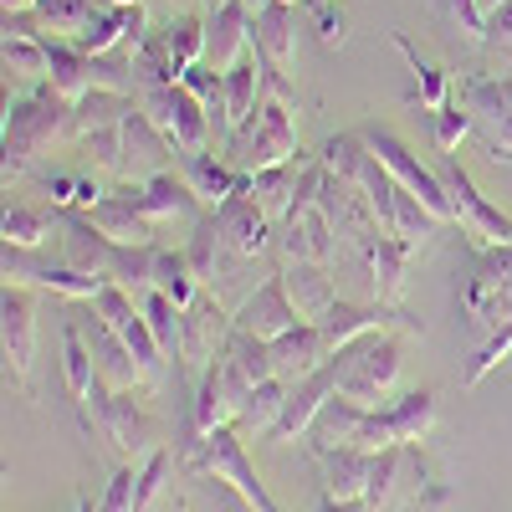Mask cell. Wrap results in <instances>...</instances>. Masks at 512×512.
<instances>
[{
    "instance_id": "obj_1",
    "label": "cell",
    "mask_w": 512,
    "mask_h": 512,
    "mask_svg": "<svg viewBox=\"0 0 512 512\" xmlns=\"http://www.w3.org/2000/svg\"><path fill=\"white\" fill-rule=\"evenodd\" d=\"M67 134H77V103H67L52 82L16 98V103H6V128H0V144H6V185L21 180L26 169Z\"/></svg>"
},
{
    "instance_id": "obj_2",
    "label": "cell",
    "mask_w": 512,
    "mask_h": 512,
    "mask_svg": "<svg viewBox=\"0 0 512 512\" xmlns=\"http://www.w3.org/2000/svg\"><path fill=\"white\" fill-rule=\"evenodd\" d=\"M333 369H338V395L364 405V410H379V405H390L395 395V384H400V338L390 328H379V333H364L354 338L349 349H338L333 354Z\"/></svg>"
},
{
    "instance_id": "obj_3",
    "label": "cell",
    "mask_w": 512,
    "mask_h": 512,
    "mask_svg": "<svg viewBox=\"0 0 512 512\" xmlns=\"http://www.w3.org/2000/svg\"><path fill=\"white\" fill-rule=\"evenodd\" d=\"M221 159L231 169H241V175H256V169H272V164L297 159V103L262 93V108H256L226 139Z\"/></svg>"
},
{
    "instance_id": "obj_4",
    "label": "cell",
    "mask_w": 512,
    "mask_h": 512,
    "mask_svg": "<svg viewBox=\"0 0 512 512\" xmlns=\"http://www.w3.org/2000/svg\"><path fill=\"white\" fill-rule=\"evenodd\" d=\"M185 466H190V472H200V477H210V482L231 487L251 512H282V507L272 502V492L262 487V477H256V466H251V456H246V446H241V436H236V425L210 431V436L185 456Z\"/></svg>"
},
{
    "instance_id": "obj_5",
    "label": "cell",
    "mask_w": 512,
    "mask_h": 512,
    "mask_svg": "<svg viewBox=\"0 0 512 512\" xmlns=\"http://www.w3.org/2000/svg\"><path fill=\"white\" fill-rule=\"evenodd\" d=\"M82 410H88V420H93V431L108 441V451L118 456V461H144L154 446H159V436H154V420L139 410V400H134V390H98L82 400Z\"/></svg>"
},
{
    "instance_id": "obj_6",
    "label": "cell",
    "mask_w": 512,
    "mask_h": 512,
    "mask_svg": "<svg viewBox=\"0 0 512 512\" xmlns=\"http://www.w3.org/2000/svg\"><path fill=\"white\" fill-rule=\"evenodd\" d=\"M436 169H441L446 195H451V226H461V236L472 241L477 251L507 246V241H512V216H502V210L472 185V175L456 164V154H446Z\"/></svg>"
},
{
    "instance_id": "obj_7",
    "label": "cell",
    "mask_w": 512,
    "mask_h": 512,
    "mask_svg": "<svg viewBox=\"0 0 512 512\" xmlns=\"http://www.w3.org/2000/svg\"><path fill=\"white\" fill-rule=\"evenodd\" d=\"M431 425H436V395H431V390H410V395L379 405V410H364L354 446H359V451L420 446L425 436H431Z\"/></svg>"
},
{
    "instance_id": "obj_8",
    "label": "cell",
    "mask_w": 512,
    "mask_h": 512,
    "mask_svg": "<svg viewBox=\"0 0 512 512\" xmlns=\"http://www.w3.org/2000/svg\"><path fill=\"white\" fill-rule=\"evenodd\" d=\"M139 108L159 123V134L175 144L180 154H195V149H210V113L205 103L185 88V82H159V88H144L139 93Z\"/></svg>"
},
{
    "instance_id": "obj_9",
    "label": "cell",
    "mask_w": 512,
    "mask_h": 512,
    "mask_svg": "<svg viewBox=\"0 0 512 512\" xmlns=\"http://www.w3.org/2000/svg\"><path fill=\"white\" fill-rule=\"evenodd\" d=\"M364 134V144H369V154L390 169V175L410 190V195H420V205L431 210V216L441 221V226H451V195H446V180H441V169H431V164H420V154H410L390 128H359Z\"/></svg>"
},
{
    "instance_id": "obj_10",
    "label": "cell",
    "mask_w": 512,
    "mask_h": 512,
    "mask_svg": "<svg viewBox=\"0 0 512 512\" xmlns=\"http://www.w3.org/2000/svg\"><path fill=\"white\" fill-rule=\"evenodd\" d=\"M93 308L113 323V333L123 338V344L134 349V359H139V369H144V384L154 390V384L164 379V349H159V338H154V328H149V318H144V303H139L128 287L108 282V287L93 297Z\"/></svg>"
},
{
    "instance_id": "obj_11",
    "label": "cell",
    "mask_w": 512,
    "mask_h": 512,
    "mask_svg": "<svg viewBox=\"0 0 512 512\" xmlns=\"http://www.w3.org/2000/svg\"><path fill=\"white\" fill-rule=\"evenodd\" d=\"M190 262H195V272H200V282H205V292H216L221 303H231V287H246V272H251V256H241L226 236H221V226H216V216H195V236H190Z\"/></svg>"
},
{
    "instance_id": "obj_12",
    "label": "cell",
    "mask_w": 512,
    "mask_h": 512,
    "mask_svg": "<svg viewBox=\"0 0 512 512\" xmlns=\"http://www.w3.org/2000/svg\"><path fill=\"white\" fill-rule=\"evenodd\" d=\"M118 134H123V159H118V180L123 185H149V180L169 175V159H180V149L159 134V123L139 103L128 108Z\"/></svg>"
},
{
    "instance_id": "obj_13",
    "label": "cell",
    "mask_w": 512,
    "mask_h": 512,
    "mask_svg": "<svg viewBox=\"0 0 512 512\" xmlns=\"http://www.w3.org/2000/svg\"><path fill=\"white\" fill-rule=\"evenodd\" d=\"M461 103L472 108L487 154L497 164H512V72L507 77H466Z\"/></svg>"
},
{
    "instance_id": "obj_14",
    "label": "cell",
    "mask_w": 512,
    "mask_h": 512,
    "mask_svg": "<svg viewBox=\"0 0 512 512\" xmlns=\"http://www.w3.org/2000/svg\"><path fill=\"white\" fill-rule=\"evenodd\" d=\"M236 318L226 313V303L216 292H200L195 303L180 318V364L185 369H210L226 354V338H231Z\"/></svg>"
},
{
    "instance_id": "obj_15",
    "label": "cell",
    "mask_w": 512,
    "mask_h": 512,
    "mask_svg": "<svg viewBox=\"0 0 512 512\" xmlns=\"http://www.w3.org/2000/svg\"><path fill=\"white\" fill-rule=\"evenodd\" d=\"M333 395H338V369H333V359H328V364H323V369H313L308 379L287 384L282 415H277V425H272V436H267V441H277V446H287V441H303V436L313 431L318 410H323Z\"/></svg>"
},
{
    "instance_id": "obj_16",
    "label": "cell",
    "mask_w": 512,
    "mask_h": 512,
    "mask_svg": "<svg viewBox=\"0 0 512 512\" xmlns=\"http://www.w3.org/2000/svg\"><path fill=\"white\" fill-rule=\"evenodd\" d=\"M0 349H6V374L26 384L36 354V303L21 282H6V297H0Z\"/></svg>"
},
{
    "instance_id": "obj_17",
    "label": "cell",
    "mask_w": 512,
    "mask_h": 512,
    "mask_svg": "<svg viewBox=\"0 0 512 512\" xmlns=\"http://www.w3.org/2000/svg\"><path fill=\"white\" fill-rule=\"evenodd\" d=\"M6 282L57 292V297H67V303H93V297L108 287V277L77 272V267H36L31 256H26V246H6Z\"/></svg>"
},
{
    "instance_id": "obj_18",
    "label": "cell",
    "mask_w": 512,
    "mask_h": 512,
    "mask_svg": "<svg viewBox=\"0 0 512 512\" xmlns=\"http://www.w3.org/2000/svg\"><path fill=\"white\" fill-rule=\"evenodd\" d=\"M236 328L241 333H256V338H282V333H292L297 323H303V313L292 308V297H287V287H282V277H267V282H256L241 303H236Z\"/></svg>"
},
{
    "instance_id": "obj_19",
    "label": "cell",
    "mask_w": 512,
    "mask_h": 512,
    "mask_svg": "<svg viewBox=\"0 0 512 512\" xmlns=\"http://www.w3.org/2000/svg\"><path fill=\"white\" fill-rule=\"evenodd\" d=\"M277 251L282 262H333L338 256V231L323 216V205H308L303 216H282L277 221Z\"/></svg>"
},
{
    "instance_id": "obj_20",
    "label": "cell",
    "mask_w": 512,
    "mask_h": 512,
    "mask_svg": "<svg viewBox=\"0 0 512 512\" xmlns=\"http://www.w3.org/2000/svg\"><path fill=\"white\" fill-rule=\"evenodd\" d=\"M354 256L364 262L369 272V287H374V303H400V287H405V267H410V256L415 246L390 236V231H374L369 241L354 246Z\"/></svg>"
},
{
    "instance_id": "obj_21",
    "label": "cell",
    "mask_w": 512,
    "mask_h": 512,
    "mask_svg": "<svg viewBox=\"0 0 512 512\" xmlns=\"http://www.w3.org/2000/svg\"><path fill=\"white\" fill-rule=\"evenodd\" d=\"M251 6L246 0H226V6L216 11H205V62L216 67V72H231L246 47H251Z\"/></svg>"
},
{
    "instance_id": "obj_22",
    "label": "cell",
    "mask_w": 512,
    "mask_h": 512,
    "mask_svg": "<svg viewBox=\"0 0 512 512\" xmlns=\"http://www.w3.org/2000/svg\"><path fill=\"white\" fill-rule=\"evenodd\" d=\"M210 216H216L221 236H226L241 256H251V262L272 246V216H267V210L256 205V195H246V190L226 195L216 210H210Z\"/></svg>"
},
{
    "instance_id": "obj_23",
    "label": "cell",
    "mask_w": 512,
    "mask_h": 512,
    "mask_svg": "<svg viewBox=\"0 0 512 512\" xmlns=\"http://www.w3.org/2000/svg\"><path fill=\"white\" fill-rule=\"evenodd\" d=\"M82 338H88V349H93V359H103V374L113 379V390H139L144 384V369H139V359H134V349L123 344V338L113 333V323L88 303V323H82ZM149 390V384H144Z\"/></svg>"
},
{
    "instance_id": "obj_24",
    "label": "cell",
    "mask_w": 512,
    "mask_h": 512,
    "mask_svg": "<svg viewBox=\"0 0 512 512\" xmlns=\"http://www.w3.org/2000/svg\"><path fill=\"white\" fill-rule=\"evenodd\" d=\"M251 47L262 52V62L272 72H287L292 52H297V6H287V0H267V6L251 16Z\"/></svg>"
},
{
    "instance_id": "obj_25",
    "label": "cell",
    "mask_w": 512,
    "mask_h": 512,
    "mask_svg": "<svg viewBox=\"0 0 512 512\" xmlns=\"http://www.w3.org/2000/svg\"><path fill=\"white\" fill-rule=\"evenodd\" d=\"M328 359H333V354H328V338H323L318 323H297L292 333L272 338V369H277V379H287V384L308 379V374L323 369Z\"/></svg>"
},
{
    "instance_id": "obj_26",
    "label": "cell",
    "mask_w": 512,
    "mask_h": 512,
    "mask_svg": "<svg viewBox=\"0 0 512 512\" xmlns=\"http://www.w3.org/2000/svg\"><path fill=\"white\" fill-rule=\"evenodd\" d=\"M180 180L200 195V205L205 210H216L226 195H236V190H246L251 185V175H241V169H231L226 159H216L210 149H195V154H180Z\"/></svg>"
},
{
    "instance_id": "obj_27",
    "label": "cell",
    "mask_w": 512,
    "mask_h": 512,
    "mask_svg": "<svg viewBox=\"0 0 512 512\" xmlns=\"http://www.w3.org/2000/svg\"><path fill=\"white\" fill-rule=\"evenodd\" d=\"M282 287L292 297V308L303 313V323H318L333 303H338V292H333V272L323 262H282Z\"/></svg>"
},
{
    "instance_id": "obj_28",
    "label": "cell",
    "mask_w": 512,
    "mask_h": 512,
    "mask_svg": "<svg viewBox=\"0 0 512 512\" xmlns=\"http://www.w3.org/2000/svg\"><path fill=\"white\" fill-rule=\"evenodd\" d=\"M88 221H93L103 236L123 241V246H144V241H154V221L134 205V190H128V185H123V190H108V195L88 210Z\"/></svg>"
},
{
    "instance_id": "obj_29",
    "label": "cell",
    "mask_w": 512,
    "mask_h": 512,
    "mask_svg": "<svg viewBox=\"0 0 512 512\" xmlns=\"http://www.w3.org/2000/svg\"><path fill=\"white\" fill-rule=\"evenodd\" d=\"M313 456H318V482H323V497H364V492H369L374 451H359V446H333V451H313Z\"/></svg>"
},
{
    "instance_id": "obj_30",
    "label": "cell",
    "mask_w": 512,
    "mask_h": 512,
    "mask_svg": "<svg viewBox=\"0 0 512 512\" xmlns=\"http://www.w3.org/2000/svg\"><path fill=\"white\" fill-rule=\"evenodd\" d=\"M103 11H108V0H36V6L26 11V21H31V31H41V36L52 31V36H62V41H77Z\"/></svg>"
},
{
    "instance_id": "obj_31",
    "label": "cell",
    "mask_w": 512,
    "mask_h": 512,
    "mask_svg": "<svg viewBox=\"0 0 512 512\" xmlns=\"http://www.w3.org/2000/svg\"><path fill=\"white\" fill-rule=\"evenodd\" d=\"M128 190H134V205L144 210L154 226L175 221V216H205L200 195H195L185 180H175V175H159V180H149V185H128Z\"/></svg>"
},
{
    "instance_id": "obj_32",
    "label": "cell",
    "mask_w": 512,
    "mask_h": 512,
    "mask_svg": "<svg viewBox=\"0 0 512 512\" xmlns=\"http://www.w3.org/2000/svg\"><path fill=\"white\" fill-rule=\"evenodd\" d=\"M262 82H267V62H262V52H246L231 72H226V118H231V134L236 128L262 108Z\"/></svg>"
},
{
    "instance_id": "obj_33",
    "label": "cell",
    "mask_w": 512,
    "mask_h": 512,
    "mask_svg": "<svg viewBox=\"0 0 512 512\" xmlns=\"http://www.w3.org/2000/svg\"><path fill=\"white\" fill-rule=\"evenodd\" d=\"M303 159H287V164H272V169H256L251 175V185H246V195H256V205L267 210L272 221H282L287 216V205H292V195H297V180H303Z\"/></svg>"
},
{
    "instance_id": "obj_34",
    "label": "cell",
    "mask_w": 512,
    "mask_h": 512,
    "mask_svg": "<svg viewBox=\"0 0 512 512\" xmlns=\"http://www.w3.org/2000/svg\"><path fill=\"white\" fill-rule=\"evenodd\" d=\"M390 41H395V52H400V57L410 62V72H415V88H410V103H420L425 113H436V108H446V103H451V77H446V72H441L436 62H425V57H420V52L410 47V36H400V31H395Z\"/></svg>"
},
{
    "instance_id": "obj_35",
    "label": "cell",
    "mask_w": 512,
    "mask_h": 512,
    "mask_svg": "<svg viewBox=\"0 0 512 512\" xmlns=\"http://www.w3.org/2000/svg\"><path fill=\"white\" fill-rule=\"evenodd\" d=\"M154 292H164V297H175L180 308H190L195 297L205 292V282H200V272H195V262H190V251H154Z\"/></svg>"
},
{
    "instance_id": "obj_36",
    "label": "cell",
    "mask_w": 512,
    "mask_h": 512,
    "mask_svg": "<svg viewBox=\"0 0 512 512\" xmlns=\"http://www.w3.org/2000/svg\"><path fill=\"white\" fill-rule=\"evenodd\" d=\"M359 420H364V405H354V400H344V395H333L323 410H318V420H313V431H308V441H313V451H333V446H354V436H359Z\"/></svg>"
},
{
    "instance_id": "obj_37",
    "label": "cell",
    "mask_w": 512,
    "mask_h": 512,
    "mask_svg": "<svg viewBox=\"0 0 512 512\" xmlns=\"http://www.w3.org/2000/svg\"><path fill=\"white\" fill-rule=\"evenodd\" d=\"M62 374H67V395H72L77 405L98 390L93 349H88V338H82V328H72V323H67V333H62Z\"/></svg>"
},
{
    "instance_id": "obj_38",
    "label": "cell",
    "mask_w": 512,
    "mask_h": 512,
    "mask_svg": "<svg viewBox=\"0 0 512 512\" xmlns=\"http://www.w3.org/2000/svg\"><path fill=\"white\" fill-rule=\"evenodd\" d=\"M282 400H287V379L251 384V395H246L241 410H236V425H241V431H256V436H272V425H277V415H282Z\"/></svg>"
},
{
    "instance_id": "obj_39",
    "label": "cell",
    "mask_w": 512,
    "mask_h": 512,
    "mask_svg": "<svg viewBox=\"0 0 512 512\" xmlns=\"http://www.w3.org/2000/svg\"><path fill=\"white\" fill-rule=\"evenodd\" d=\"M134 108V93H113V88H93L88 98L77 103V139L93 134V128H118Z\"/></svg>"
},
{
    "instance_id": "obj_40",
    "label": "cell",
    "mask_w": 512,
    "mask_h": 512,
    "mask_svg": "<svg viewBox=\"0 0 512 512\" xmlns=\"http://www.w3.org/2000/svg\"><path fill=\"white\" fill-rule=\"evenodd\" d=\"M139 303H144V318H149V328H154V338H159L164 359H180V318H185V308L175 303V297L154 292V287L139 297Z\"/></svg>"
},
{
    "instance_id": "obj_41",
    "label": "cell",
    "mask_w": 512,
    "mask_h": 512,
    "mask_svg": "<svg viewBox=\"0 0 512 512\" xmlns=\"http://www.w3.org/2000/svg\"><path fill=\"white\" fill-rule=\"evenodd\" d=\"M52 226H62L57 210L47 216V210H26V205H11L6 221H0V231H6V246H26V251H36L41 241H47Z\"/></svg>"
},
{
    "instance_id": "obj_42",
    "label": "cell",
    "mask_w": 512,
    "mask_h": 512,
    "mask_svg": "<svg viewBox=\"0 0 512 512\" xmlns=\"http://www.w3.org/2000/svg\"><path fill=\"white\" fill-rule=\"evenodd\" d=\"M492 292H512V241L482 251V267H477L472 287H466V308L482 303V297H492Z\"/></svg>"
},
{
    "instance_id": "obj_43",
    "label": "cell",
    "mask_w": 512,
    "mask_h": 512,
    "mask_svg": "<svg viewBox=\"0 0 512 512\" xmlns=\"http://www.w3.org/2000/svg\"><path fill=\"white\" fill-rule=\"evenodd\" d=\"M164 41H169V52H175V67H195L205 62V16H169L164 26Z\"/></svg>"
},
{
    "instance_id": "obj_44",
    "label": "cell",
    "mask_w": 512,
    "mask_h": 512,
    "mask_svg": "<svg viewBox=\"0 0 512 512\" xmlns=\"http://www.w3.org/2000/svg\"><path fill=\"white\" fill-rule=\"evenodd\" d=\"M318 159H323L328 175L359 180V169H364V159H369V144H364V134H333V139L318 149Z\"/></svg>"
},
{
    "instance_id": "obj_45",
    "label": "cell",
    "mask_w": 512,
    "mask_h": 512,
    "mask_svg": "<svg viewBox=\"0 0 512 512\" xmlns=\"http://www.w3.org/2000/svg\"><path fill=\"white\" fill-rule=\"evenodd\" d=\"M47 190H52V210H93L108 195L98 180H77V175H52Z\"/></svg>"
},
{
    "instance_id": "obj_46",
    "label": "cell",
    "mask_w": 512,
    "mask_h": 512,
    "mask_svg": "<svg viewBox=\"0 0 512 512\" xmlns=\"http://www.w3.org/2000/svg\"><path fill=\"white\" fill-rule=\"evenodd\" d=\"M98 507H103V512H139V466H134V461H123L118 472L108 477Z\"/></svg>"
},
{
    "instance_id": "obj_47",
    "label": "cell",
    "mask_w": 512,
    "mask_h": 512,
    "mask_svg": "<svg viewBox=\"0 0 512 512\" xmlns=\"http://www.w3.org/2000/svg\"><path fill=\"white\" fill-rule=\"evenodd\" d=\"M477 128V118H472V108L466 103H446V108H436V149L441 154H451L466 134Z\"/></svg>"
},
{
    "instance_id": "obj_48",
    "label": "cell",
    "mask_w": 512,
    "mask_h": 512,
    "mask_svg": "<svg viewBox=\"0 0 512 512\" xmlns=\"http://www.w3.org/2000/svg\"><path fill=\"white\" fill-rule=\"evenodd\" d=\"M164 482H169V451L154 446V451L139 461V512H149V502L164 492Z\"/></svg>"
},
{
    "instance_id": "obj_49",
    "label": "cell",
    "mask_w": 512,
    "mask_h": 512,
    "mask_svg": "<svg viewBox=\"0 0 512 512\" xmlns=\"http://www.w3.org/2000/svg\"><path fill=\"white\" fill-rule=\"evenodd\" d=\"M446 16L456 21V31L466 36V41H487V11H482V0H446Z\"/></svg>"
},
{
    "instance_id": "obj_50",
    "label": "cell",
    "mask_w": 512,
    "mask_h": 512,
    "mask_svg": "<svg viewBox=\"0 0 512 512\" xmlns=\"http://www.w3.org/2000/svg\"><path fill=\"white\" fill-rule=\"evenodd\" d=\"M482 47H492V52H512V0H502V6L487 16V41Z\"/></svg>"
},
{
    "instance_id": "obj_51",
    "label": "cell",
    "mask_w": 512,
    "mask_h": 512,
    "mask_svg": "<svg viewBox=\"0 0 512 512\" xmlns=\"http://www.w3.org/2000/svg\"><path fill=\"white\" fill-rule=\"evenodd\" d=\"M318 36H323V47H344V16H333V0L318 6Z\"/></svg>"
},
{
    "instance_id": "obj_52",
    "label": "cell",
    "mask_w": 512,
    "mask_h": 512,
    "mask_svg": "<svg viewBox=\"0 0 512 512\" xmlns=\"http://www.w3.org/2000/svg\"><path fill=\"white\" fill-rule=\"evenodd\" d=\"M318 512H369V502L364 497H323Z\"/></svg>"
},
{
    "instance_id": "obj_53",
    "label": "cell",
    "mask_w": 512,
    "mask_h": 512,
    "mask_svg": "<svg viewBox=\"0 0 512 512\" xmlns=\"http://www.w3.org/2000/svg\"><path fill=\"white\" fill-rule=\"evenodd\" d=\"M0 6H6V16H26V11L36 6V0H0Z\"/></svg>"
},
{
    "instance_id": "obj_54",
    "label": "cell",
    "mask_w": 512,
    "mask_h": 512,
    "mask_svg": "<svg viewBox=\"0 0 512 512\" xmlns=\"http://www.w3.org/2000/svg\"><path fill=\"white\" fill-rule=\"evenodd\" d=\"M405 502H379V507H369V512H400Z\"/></svg>"
},
{
    "instance_id": "obj_55",
    "label": "cell",
    "mask_w": 512,
    "mask_h": 512,
    "mask_svg": "<svg viewBox=\"0 0 512 512\" xmlns=\"http://www.w3.org/2000/svg\"><path fill=\"white\" fill-rule=\"evenodd\" d=\"M72 512H103L98 502H82V507H72Z\"/></svg>"
},
{
    "instance_id": "obj_56",
    "label": "cell",
    "mask_w": 512,
    "mask_h": 512,
    "mask_svg": "<svg viewBox=\"0 0 512 512\" xmlns=\"http://www.w3.org/2000/svg\"><path fill=\"white\" fill-rule=\"evenodd\" d=\"M497 6H502V0H482V11H487V16H492V11H497Z\"/></svg>"
},
{
    "instance_id": "obj_57",
    "label": "cell",
    "mask_w": 512,
    "mask_h": 512,
    "mask_svg": "<svg viewBox=\"0 0 512 512\" xmlns=\"http://www.w3.org/2000/svg\"><path fill=\"white\" fill-rule=\"evenodd\" d=\"M108 6H144V0H108Z\"/></svg>"
},
{
    "instance_id": "obj_58",
    "label": "cell",
    "mask_w": 512,
    "mask_h": 512,
    "mask_svg": "<svg viewBox=\"0 0 512 512\" xmlns=\"http://www.w3.org/2000/svg\"><path fill=\"white\" fill-rule=\"evenodd\" d=\"M216 6H226V0H205V11H216Z\"/></svg>"
},
{
    "instance_id": "obj_59",
    "label": "cell",
    "mask_w": 512,
    "mask_h": 512,
    "mask_svg": "<svg viewBox=\"0 0 512 512\" xmlns=\"http://www.w3.org/2000/svg\"><path fill=\"white\" fill-rule=\"evenodd\" d=\"M287 6H297V0H287Z\"/></svg>"
},
{
    "instance_id": "obj_60",
    "label": "cell",
    "mask_w": 512,
    "mask_h": 512,
    "mask_svg": "<svg viewBox=\"0 0 512 512\" xmlns=\"http://www.w3.org/2000/svg\"><path fill=\"white\" fill-rule=\"evenodd\" d=\"M318 6H328V0H318Z\"/></svg>"
}]
</instances>
